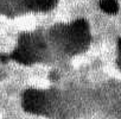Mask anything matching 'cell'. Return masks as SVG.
<instances>
[{"instance_id": "obj_3", "label": "cell", "mask_w": 121, "mask_h": 119, "mask_svg": "<svg viewBox=\"0 0 121 119\" xmlns=\"http://www.w3.org/2000/svg\"><path fill=\"white\" fill-rule=\"evenodd\" d=\"M12 58L22 64H31L35 60V51L29 37H23L17 50L12 54Z\"/></svg>"}, {"instance_id": "obj_1", "label": "cell", "mask_w": 121, "mask_h": 119, "mask_svg": "<svg viewBox=\"0 0 121 119\" xmlns=\"http://www.w3.org/2000/svg\"><path fill=\"white\" fill-rule=\"evenodd\" d=\"M23 106L30 113H43L46 107V98L37 89H27L23 96Z\"/></svg>"}, {"instance_id": "obj_4", "label": "cell", "mask_w": 121, "mask_h": 119, "mask_svg": "<svg viewBox=\"0 0 121 119\" xmlns=\"http://www.w3.org/2000/svg\"><path fill=\"white\" fill-rule=\"evenodd\" d=\"M27 5L37 11H48L50 9H52L57 0H26Z\"/></svg>"}, {"instance_id": "obj_2", "label": "cell", "mask_w": 121, "mask_h": 119, "mask_svg": "<svg viewBox=\"0 0 121 119\" xmlns=\"http://www.w3.org/2000/svg\"><path fill=\"white\" fill-rule=\"evenodd\" d=\"M68 37L73 46H82L89 39V26L86 20L78 19L68 29Z\"/></svg>"}, {"instance_id": "obj_5", "label": "cell", "mask_w": 121, "mask_h": 119, "mask_svg": "<svg viewBox=\"0 0 121 119\" xmlns=\"http://www.w3.org/2000/svg\"><path fill=\"white\" fill-rule=\"evenodd\" d=\"M100 7L103 12L108 14H116L119 11V4L115 0H101Z\"/></svg>"}]
</instances>
